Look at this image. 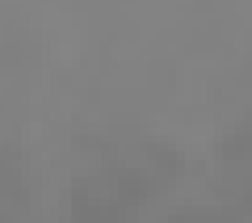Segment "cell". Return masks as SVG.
Masks as SVG:
<instances>
[{"label":"cell","mask_w":252,"mask_h":223,"mask_svg":"<svg viewBox=\"0 0 252 223\" xmlns=\"http://www.w3.org/2000/svg\"><path fill=\"white\" fill-rule=\"evenodd\" d=\"M185 223H215V219H185Z\"/></svg>","instance_id":"cell-1"}]
</instances>
